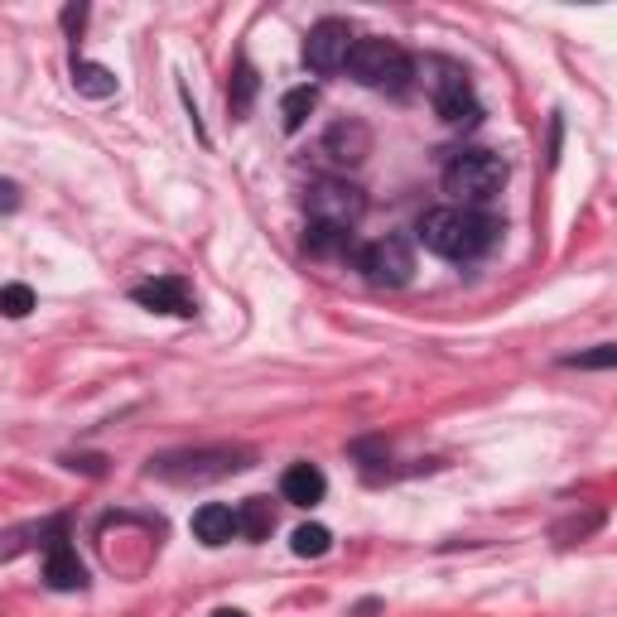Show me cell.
I'll list each match as a JSON object with an SVG mask.
<instances>
[{"label": "cell", "instance_id": "6da1fadb", "mask_svg": "<svg viewBox=\"0 0 617 617\" xmlns=\"http://www.w3.org/2000/svg\"><path fill=\"white\" fill-rule=\"evenodd\" d=\"M492 236H497V222L488 213H478V208L449 203V208H429L419 217V242L444 260H478L492 246Z\"/></svg>", "mask_w": 617, "mask_h": 617}, {"label": "cell", "instance_id": "7a4b0ae2", "mask_svg": "<svg viewBox=\"0 0 617 617\" xmlns=\"http://www.w3.org/2000/svg\"><path fill=\"white\" fill-rule=\"evenodd\" d=\"M507 164L488 150H464L444 164V193H454V208H482L502 193Z\"/></svg>", "mask_w": 617, "mask_h": 617}, {"label": "cell", "instance_id": "3957f363", "mask_svg": "<svg viewBox=\"0 0 617 617\" xmlns=\"http://www.w3.org/2000/svg\"><path fill=\"white\" fill-rule=\"evenodd\" d=\"M343 68L358 87H391V92H401L415 77L411 54L396 49L391 39H352V54Z\"/></svg>", "mask_w": 617, "mask_h": 617}, {"label": "cell", "instance_id": "277c9868", "mask_svg": "<svg viewBox=\"0 0 617 617\" xmlns=\"http://www.w3.org/2000/svg\"><path fill=\"white\" fill-rule=\"evenodd\" d=\"M419 73H425V87H429V97H435V111H439L444 126H478L482 107H478V97H472V83L458 63L425 58Z\"/></svg>", "mask_w": 617, "mask_h": 617}, {"label": "cell", "instance_id": "5b68a950", "mask_svg": "<svg viewBox=\"0 0 617 617\" xmlns=\"http://www.w3.org/2000/svg\"><path fill=\"white\" fill-rule=\"evenodd\" d=\"M352 266H358L372 285H382V290H401V285L415 275V252H411V242H401V236H382V242L358 246V260H352Z\"/></svg>", "mask_w": 617, "mask_h": 617}, {"label": "cell", "instance_id": "8992f818", "mask_svg": "<svg viewBox=\"0 0 617 617\" xmlns=\"http://www.w3.org/2000/svg\"><path fill=\"white\" fill-rule=\"evenodd\" d=\"M305 208L313 222H328V227H358V217L366 213V199L362 189H352L343 179H319L313 189L305 193Z\"/></svg>", "mask_w": 617, "mask_h": 617}, {"label": "cell", "instance_id": "52a82bcc", "mask_svg": "<svg viewBox=\"0 0 617 617\" xmlns=\"http://www.w3.org/2000/svg\"><path fill=\"white\" fill-rule=\"evenodd\" d=\"M352 54V30L343 20H319L305 39V63L313 73H338Z\"/></svg>", "mask_w": 617, "mask_h": 617}, {"label": "cell", "instance_id": "ba28073f", "mask_svg": "<svg viewBox=\"0 0 617 617\" xmlns=\"http://www.w3.org/2000/svg\"><path fill=\"white\" fill-rule=\"evenodd\" d=\"M44 579L49 588H58V594H73V588H83L87 584V570H83V560H77V550L63 541V531L49 541V560H44Z\"/></svg>", "mask_w": 617, "mask_h": 617}, {"label": "cell", "instance_id": "9c48e42d", "mask_svg": "<svg viewBox=\"0 0 617 617\" xmlns=\"http://www.w3.org/2000/svg\"><path fill=\"white\" fill-rule=\"evenodd\" d=\"M305 246H309V256H319V260H358V236L348 227H328V222H309Z\"/></svg>", "mask_w": 617, "mask_h": 617}, {"label": "cell", "instance_id": "30bf717a", "mask_svg": "<svg viewBox=\"0 0 617 617\" xmlns=\"http://www.w3.org/2000/svg\"><path fill=\"white\" fill-rule=\"evenodd\" d=\"M280 492H285V502H295V507H319L328 492V478L313 464H295V468H285Z\"/></svg>", "mask_w": 617, "mask_h": 617}, {"label": "cell", "instance_id": "8fae6325", "mask_svg": "<svg viewBox=\"0 0 617 617\" xmlns=\"http://www.w3.org/2000/svg\"><path fill=\"white\" fill-rule=\"evenodd\" d=\"M323 146H328V155H333V160L358 164V160H366V155H372V130H366L362 121H338L323 136Z\"/></svg>", "mask_w": 617, "mask_h": 617}, {"label": "cell", "instance_id": "7c38bea8", "mask_svg": "<svg viewBox=\"0 0 617 617\" xmlns=\"http://www.w3.org/2000/svg\"><path fill=\"white\" fill-rule=\"evenodd\" d=\"M136 305H146L155 313H193L183 280H146V285H136Z\"/></svg>", "mask_w": 617, "mask_h": 617}, {"label": "cell", "instance_id": "4fadbf2b", "mask_svg": "<svg viewBox=\"0 0 617 617\" xmlns=\"http://www.w3.org/2000/svg\"><path fill=\"white\" fill-rule=\"evenodd\" d=\"M193 535H199L203 545H227L236 535V511L222 507V502H208L193 511Z\"/></svg>", "mask_w": 617, "mask_h": 617}, {"label": "cell", "instance_id": "5bb4252c", "mask_svg": "<svg viewBox=\"0 0 617 617\" xmlns=\"http://www.w3.org/2000/svg\"><path fill=\"white\" fill-rule=\"evenodd\" d=\"M73 87L83 92V97H92V102H107V97H116V73L102 68V63L77 58L73 63Z\"/></svg>", "mask_w": 617, "mask_h": 617}, {"label": "cell", "instance_id": "9a60e30c", "mask_svg": "<svg viewBox=\"0 0 617 617\" xmlns=\"http://www.w3.org/2000/svg\"><path fill=\"white\" fill-rule=\"evenodd\" d=\"M275 531V507L266 497H246L242 511H236V535H246V541H266Z\"/></svg>", "mask_w": 617, "mask_h": 617}, {"label": "cell", "instance_id": "2e32d148", "mask_svg": "<svg viewBox=\"0 0 617 617\" xmlns=\"http://www.w3.org/2000/svg\"><path fill=\"white\" fill-rule=\"evenodd\" d=\"M313 107H319V92H313V87L285 92V102H280V121H285V130H299V126H305Z\"/></svg>", "mask_w": 617, "mask_h": 617}, {"label": "cell", "instance_id": "e0dca14e", "mask_svg": "<svg viewBox=\"0 0 617 617\" xmlns=\"http://www.w3.org/2000/svg\"><path fill=\"white\" fill-rule=\"evenodd\" d=\"M328 545H333V535H328V526H319V521L299 526L295 541H290V550H295L299 560H319V555H328Z\"/></svg>", "mask_w": 617, "mask_h": 617}, {"label": "cell", "instance_id": "ac0fdd59", "mask_svg": "<svg viewBox=\"0 0 617 617\" xmlns=\"http://www.w3.org/2000/svg\"><path fill=\"white\" fill-rule=\"evenodd\" d=\"M227 97H232V116L252 111V97H256V68H252V63H242V68H236V87L227 92Z\"/></svg>", "mask_w": 617, "mask_h": 617}, {"label": "cell", "instance_id": "d6986e66", "mask_svg": "<svg viewBox=\"0 0 617 617\" xmlns=\"http://www.w3.org/2000/svg\"><path fill=\"white\" fill-rule=\"evenodd\" d=\"M30 309H34L30 285H0V313H6V319H24Z\"/></svg>", "mask_w": 617, "mask_h": 617}, {"label": "cell", "instance_id": "ffe728a7", "mask_svg": "<svg viewBox=\"0 0 617 617\" xmlns=\"http://www.w3.org/2000/svg\"><path fill=\"white\" fill-rule=\"evenodd\" d=\"M617 352L613 348H598V352H588V358H570V366H613Z\"/></svg>", "mask_w": 617, "mask_h": 617}, {"label": "cell", "instance_id": "44dd1931", "mask_svg": "<svg viewBox=\"0 0 617 617\" xmlns=\"http://www.w3.org/2000/svg\"><path fill=\"white\" fill-rule=\"evenodd\" d=\"M20 199H15V183H0V213H15Z\"/></svg>", "mask_w": 617, "mask_h": 617}, {"label": "cell", "instance_id": "7402d4cb", "mask_svg": "<svg viewBox=\"0 0 617 617\" xmlns=\"http://www.w3.org/2000/svg\"><path fill=\"white\" fill-rule=\"evenodd\" d=\"M63 24H68V30H77V24H83V6H77V10H63Z\"/></svg>", "mask_w": 617, "mask_h": 617}, {"label": "cell", "instance_id": "603a6c76", "mask_svg": "<svg viewBox=\"0 0 617 617\" xmlns=\"http://www.w3.org/2000/svg\"><path fill=\"white\" fill-rule=\"evenodd\" d=\"M213 617H246V613H242V608H217Z\"/></svg>", "mask_w": 617, "mask_h": 617}]
</instances>
